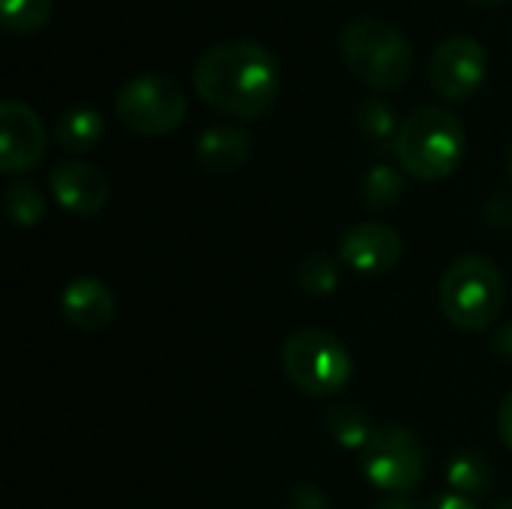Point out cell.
<instances>
[{
  "label": "cell",
  "mask_w": 512,
  "mask_h": 509,
  "mask_svg": "<svg viewBox=\"0 0 512 509\" xmlns=\"http://www.w3.org/2000/svg\"><path fill=\"white\" fill-rule=\"evenodd\" d=\"M420 509H477L474 498L468 495H459V492H441L435 498H429Z\"/></svg>",
  "instance_id": "23"
},
{
  "label": "cell",
  "mask_w": 512,
  "mask_h": 509,
  "mask_svg": "<svg viewBox=\"0 0 512 509\" xmlns=\"http://www.w3.org/2000/svg\"><path fill=\"white\" fill-rule=\"evenodd\" d=\"M282 372L303 396L330 399L351 384L354 360L336 333L303 327L282 345Z\"/></svg>",
  "instance_id": "5"
},
{
  "label": "cell",
  "mask_w": 512,
  "mask_h": 509,
  "mask_svg": "<svg viewBox=\"0 0 512 509\" xmlns=\"http://www.w3.org/2000/svg\"><path fill=\"white\" fill-rule=\"evenodd\" d=\"M447 483L453 486V492L477 498V495H486L492 489L495 471H492L486 456H480V453H459L447 465Z\"/></svg>",
  "instance_id": "17"
},
{
  "label": "cell",
  "mask_w": 512,
  "mask_h": 509,
  "mask_svg": "<svg viewBox=\"0 0 512 509\" xmlns=\"http://www.w3.org/2000/svg\"><path fill=\"white\" fill-rule=\"evenodd\" d=\"M192 87L210 108L255 120L273 108L282 90V66L255 39H225L195 60Z\"/></svg>",
  "instance_id": "1"
},
{
  "label": "cell",
  "mask_w": 512,
  "mask_h": 509,
  "mask_svg": "<svg viewBox=\"0 0 512 509\" xmlns=\"http://www.w3.org/2000/svg\"><path fill=\"white\" fill-rule=\"evenodd\" d=\"M285 509H330V504L315 483H297L285 498Z\"/></svg>",
  "instance_id": "22"
},
{
  "label": "cell",
  "mask_w": 512,
  "mask_h": 509,
  "mask_svg": "<svg viewBox=\"0 0 512 509\" xmlns=\"http://www.w3.org/2000/svg\"><path fill=\"white\" fill-rule=\"evenodd\" d=\"M324 426L327 432L333 435L336 444H342L345 450H360L372 441L375 435V423H372V414L360 405H336L327 411L324 417Z\"/></svg>",
  "instance_id": "15"
},
{
  "label": "cell",
  "mask_w": 512,
  "mask_h": 509,
  "mask_svg": "<svg viewBox=\"0 0 512 509\" xmlns=\"http://www.w3.org/2000/svg\"><path fill=\"white\" fill-rule=\"evenodd\" d=\"M477 3H495V0H477Z\"/></svg>",
  "instance_id": "29"
},
{
  "label": "cell",
  "mask_w": 512,
  "mask_h": 509,
  "mask_svg": "<svg viewBox=\"0 0 512 509\" xmlns=\"http://www.w3.org/2000/svg\"><path fill=\"white\" fill-rule=\"evenodd\" d=\"M357 129L372 141H387L390 135H396L393 108L381 99H363L357 108Z\"/></svg>",
  "instance_id": "21"
},
{
  "label": "cell",
  "mask_w": 512,
  "mask_h": 509,
  "mask_svg": "<svg viewBox=\"0 0 512 509\" xmlns=\"http://www.w3.org/2000/svg\"><path fill=\"white\" fill-rule=\"evenodd\" d=\"M252 153V138L240 126H207L195 138V162L210 174H231L246 165Z\"/></svg>",
  "instance_id": "13"
},
{
  "label": "cell",
  "mask_w": 512,
  "mask_h": 509,
  "mask_svg": "<svg viewBox=\"0 0 512 509\" xmlns=\"http://www.w3.org/2000/svg\"><path fill=\"white\" fill-rule=\"evenodd\" d=\"M366 480L390 495L414 492L426 477V450L405 426H381L360 453Z\"/></svg>",
  "instance_id": "7"
},
{
  "label": "cell",
  "mask_w": 512,
  "mask_h": 509,
  "mask_svg": "<svg viewBox=\"0 0 512 509\" xmlns=\"http://www.w3.org/2000/svg\"><path fill=\"white\" fill-rule=\"evenodd\" d=\"M339 48L348 69L375 90H399L411 75L408 36L384 18H354L339 36Z\"/></svg>",
  "instance_id": "4"
},
{
  "label": "cell",
  "mask_w": 512,
  "mask_h": 509,
  "mask_svg": "<svg viewBox=\"0 0 512 509\" xmlns=\"http://www.w3.org/2000/svg\"><path fill=\"white\" fill-rule=\"evenodd\" d=\"M48 186H51L54 201L66 213H75V216H96L111 198V186L102 168L81 162V159L57 162L48 171Z\"/></svg>",
  "instance_id": "11"
},
{
  "label": "cell",
  "mask_w": 512,
  "mask_h": 509,
  "mask_svg": "<svg viewBox=\"0 0 512 509\" xmlns=\"http://www.w3.org/2000/svg\"><path fill=\"white\" fill-rule=\"evenodd\" d=\"M51 0H0V24L9 33H36L51 21Z\"/></svg>",
  "instance_id": "19"
},
{
  "label": "cell",
  "mask_w": 512,
  "mask_h": 509,
  "mask_svg": "<svg viewBox=\"0 0 512 509\" xmlns=\"http://www.w3.org/2000/svg\"><path fill=\"white\" fill-rule=\"evenodd\" d=\"M438 303L453 327L465 333L489 330L507 303V285L498 264L486 255L456 258L441 279Z\"/></svg>",
  "instance_id": "3"
},
{
  "label": "cell",
  "mask_w": 512,
  "mask_h": 509,
  "mask_svg": "<svg viewBox=\"0 0 512 509\" xmlns=\"http://www.w3.org/2000/svg\"><path fill=\"white\" fill-rule=\"evenodd\" d=\"M405 255L402 234L387 222H357L342 234L339 258L357 273H390Z\"/></svg>",
  "instance_id": "10"
},
{
  "label": "cell",
  "mask_w": 512,
  "mask_h": 509,
  "mask_svg": "<svg viewBox=\"0 0 512 509\" xmlns=\"http://www.w3.org/2000/svg\"><path fill=\"white\" fill-rule=\"evenodd\" d=\"M372 509H417V507H414V501H411L408 495H393V498H387V501L375 504Z\"/></svg>",
  "instance_id": "26"
},
{
  "label": "cell",
  "mask_w": 512,
  "mask_h": 509,
  "mask_svg": "<svg viewBox=\"0 0 512 509\" xmlns=\"http://www.w3.org/2000/svg\"><path fill=\"white\" fill-rule=\"evenodd\" d=\"M405 177L393 165H375L363 177V201L372 210H390L402 201Z\"/></svg>",
  "instance_id": "18"
},
{
  "label": "cell",
  "mask_w": 512,
  "mask_h": 509,
  "mask_svg": "<svg viewBox=\"0 0 512 509\" xmlns=\"http://www.w3.org/2000/svg\"><path fill=\"white\" fill-rule=\"evenodd\" d=\"M45 123L21 99L0 102V168L6 174L33 171L45 159Z\"/></svg>",
  "instance_id": "9"
},
{
  "label": "cell",
  "mask_w": 512,
  "mask_h": 509,
  "mask_svg": "<svg viewBox=\"0 0 512 509\" xmlns=\"http://www.w3.org/2000/svg\"><path fill=\"white\" fill-rule=\"evenodd\" d=\"M45 192L33 180H15L3 189V213L15 228H33L45 216Z\"/></svg>",
  "instance_id": "16"
},
{
  "label": "cell",
  "mask_w": 512,
  "mask_h": 509,
  "mask_svg": "<svg viewBox=\"0 0 512 509\" xmlns=\"http://www.w3.org/2000/svg\"><path fill=\"white\" fill-rule=\"evenodd\" d=\"M393 150L411 177L444 180L465 156V126L441 105H420L399 123Z\"/></svg>",
  "instance_id": "2"
},
{
  "label": "cell",
  "mask_w": 512,
  "mask_h": 509,
  "mask_svg": "<svg viewBox=\"0 0 512 509\" xmlns=\"http://www.w3.org/2000/svg\"><path fill=\"white\" fill-rule=\"evenodd\" d=\"M498 435L512 450V390L504 396V402L498 408Z\"/></svg>",
  "instance_id": "24"
},
{
  "label": "cell",
  "mask_w": 512,
  "mask_h": 509,
  "mask_svg": "<svg viewBox=\"0 0 512 509\" xmlns=\"http://www.w3.org/2000/svg\"><path fill=\"white\" fill-rule=\"evenodd\" d=\"M60 312L63 321L81 333H99L105 330L117 315V297L114 291L96 279V276H78L72 279L60 294Z\"/></svg>",
  "instance_id": "12"
},
{
  "label": "cell",
  "mask_w": 512,
  "mask_h": 509,
  "mask_svg": "<svg viewBox=\"0 0 512 509\" xmlns=\"http://www.w3.org/2000/svg\"><path fill=\"white\" fill-rule=\"evenodd\" d=\"M492 351H495V357L510 360L512 363V321L510 324H504V327L492 336Z\"/></svg>",
  "instance_id": "25"
},
{
  "label": "cell",
  "mask_w": 512,
  "mask_h": 509,
  "mask_svg": "<svg viewBox=\"0 0 512 509\" xmlns=\"http://www.w3.org/2000/svg\"><path fill=\"white\" fill-rule=\"evenodd\" d=\"M186 105V90L168 75H135L114 96L120 123L144 138L174 132L186 117Z\"/></svg>",
  "instance_id": "6"
},
{
  "label": "cell",
  "mask_w": 512,
  "mask_h": 509,
  "mask_svg": "<svg viewBox=\"0 0 512 509\" xmlns=\"http://www.w3.org/2000/svg\"><path fill=\"white\" fill-rule=\"evenodd\" d=\"M54 138L69 153H90L102 138V114L90 105H69L54 120Z\"/></svg>",
  "instance_id": "14"
},
{
  "label": "cell",
  "mask_w": 512,
  "mask_h": 509,
  "mask_svg": "<svg viewBox=\"0 0 512 509\" xmlns=\"http://www.w3.org/2000/svg\"><path fill=\"white\" fill-rule=\"evenodd\" d=\"M297 285L309 297H327L339 288V264L330 255H306L297 264Z\"/></svg>",
  "instance_id": "20"
},
{
  "label": "cell",
  "mask_w": 512,
  "mask_h": 509,
  "mask_svg": "<svg viewBox=\"0 0 512 509\" xmlns=\"http://www.w3.org/2000/svg\"><path fill=\"white\" fill-rule=\"evenodd\" d=\"M486 69H489V57L480 39L468 33H453L441 39L429 57V84L438 96L462 102L483 87Z\"/></svg>",
  "instance_id": "8"
},
{
  "label": "cell",
  "mask_w": 512,
  "mask_h": 509,
  "mask_svg": "<svg viewBox=\"0 0 512 509\" xmlns=\"http://www.w3.org/2000/svg\"><path fill=\"white\" fill-rule=\"evenodd\" d=\"M507 174H510V180H512V144H510V153H507Z\"/></svg>",
  "instance_id": "27"
},
{
  "label": "cell",
  "mask_w": 512,
  "mask_h": 509,
  "mask_svg": "<svg viewBox=\"0 0 512 509\" xmlns=\"http://www.w3.org/2000/svg\"><path fill=\"white\" fill-rule=\"evenodd\" d=\"M492 509H512V498H510V501H501L498 507H492Z\"/></svg>",
  "instance_id": "28"
}]
</instances>
